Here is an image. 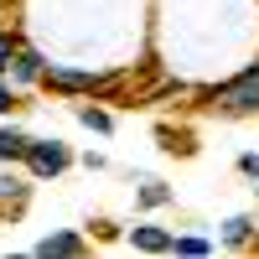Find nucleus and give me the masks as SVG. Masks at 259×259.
<instances>
[{"instance_id": "nucleus-1", "label": "nucleus", "mask_w": 259, "mask_h": 259, "mask_svg": "<svg viewBox=\"0 0 259 259\" xmlns=\"http://www.w3.org/2000/svg\"><path fill=\"white\" fill-rule=\"evenodd\" d=\"M202 104L218 109V114H259V62H249L239 78L218 83V89H207Z\"/></svg>"}, {"instance_id": "nucleus-2", "label": "nucleus", "mask_w": 259, "mask_h": 259, "mask_svg": "<svg viewBox=\"0 0 259 259\" xmlns=\"http://www.w3.org/2000/svg\"><path fill=\"white\" fill-rule=\"evenodd\" d=\"M68 166H73V150L62 140H31L26 145V171L31 177H62Z\"/></svg>"}, {"instance_id": "nucleus-3", "label": "nucleus", "mask_w": 259, "mask_h": 259, "mask_svg": "<svg viewBox=\"0 0 259 259\" xmlns=\"http://www.w3.org/2000/svg\"><path fill=\"white\" fill-rule=\"evenodd\" d=\"M41 89H52V94H99V78L83 73V68H57V62H47Z\"/></svg>"}, {"instance_id": "nucleus-4", "label": "nucleus", "mask_w": 259, "mask_h": 259, "mask_svg": "<svg viewBox=\"0 0 259 259\" xmlns=\"http://www.w3.org/2000/svg\"><path fill=\"white\" fill-rule=\"evenodd\" d=\"M130 249H140V254H171V249H177V233L161 228V223H135V228H130Z\"/></svg>"}, {"instance_id": "nucleus-5", "label": "nucleus", "mask_w": 259, "mask_h": 259, "mask_svg": "<svg viewBox=\"0 0 259 259\" xmlns=\"http://www.w3.org/2000/svg\"><path fill=\"white\" fill-rule=\"evenodd\" d=\"M83 249H89V244H83V233L62 228V233H47V239H41L31 254H36V259H78Z\"/></svg>"}, {"instance_id": "nucleus-6", "label": "nucleus", "mask_w": 259, "mask_h": 259, "mask_svg": "<svg viewBox=\"0 0 259 259\" xmlns=\"http://www.w3.org/2000/svg\"><path fill=\"white\" fill-rule=\"evenodd\" d=\"M26 197H31V187L21 177H0V218H16L26 207Z\"/></svg>"}, {"instance_id": "nucleus-7", "label": "nucleus", "mask_w": 259, "mask_h": 259, "mask_svg": "<svg viewBox=\"0 0 259 259\" xmlns=\"http://www.w3.org/2000/svg\"><path fill=\"white\" fill-rule=\"evenodd\" d=\"M41 73H47V62H41V52L21 47L16 62H11V83H41Z\"/></svg>"}, {"instance_id": "nucleus-8", "label": "nucleus", "mask_w": 259, "mask_h": 259, "mask_svg": "<svg viewBox=\"0 0 259 259\" xmlns=\"http://www.w3.org/2000/svg\"><path fill=\"white\" fill-rule=\"evenodd\" d=\"M223 244H228V249L254 244V218H244V212H239V218H228V223H223Z\"/></svg>"}, {"instance_id": "nucleus-9", "label": "nucleus", "mask_w": 259, "mask_h": 259, "mask_svg": "<svg viewBox=\"0 0 259 259\" xmlns=\"http://www.w3.org/2000/svg\"><path fill=\"white\" fill-rule=\"evenodd\" d=\"M26 135H21V130L16 124H6V130H0V161H26Z\"/></svg>"}, {"instance_id": "nucleus-10", "label": "nucleus", "mask_w": 259, "mask_h": 259, "mask_svg": "<svg viewBox=\"0 0 259 259\" xmlns=\"http://www.w3.org/2000/svg\"><path fill=\"white\" fill-rule=\"evenodd\" d=\"M78 119H83V124H89V130H94V135H109V130H114V119H109V114H104V109H99V104H78Z\"/></svg>"}, {"instance_id": "nucleus-11", "label": "nucleus", "mask_w": 259, "mask_h": 259, "mask_svg": "<svg viewBox=\"0 0 259 259\" xmlns=\"http://www.w3.org/2000/svg\"><path fill=\"white\" fill-rule=\"evenodd\" d=\"M16 52H21V36H16V31H0V78L11 73V62H16Z\"/></svg>"}, {"instance_id": "nucleus-12", "label": "nucleus", "mask_w": 259, "mask_h": 259, "mask_svg": "<svg viewBox=\"0 0 259 259\" xmlns=\"http://www.w3.org/2000/svg\"><path fill=\"white\" fill-rule=\"evenodd\" d=\"M140 202H145V207H166V202H171L166 182H145V187H140Z\"/></svg>"}, {"instance_id": "nucleus-13", "label": "nucleus", "mask_w": 259, "mask_h": 259, "mask_svg": "<svg viewBox=\"0 0 259 259\" xmlns=\"http://www.w3.org/2000/svg\"><path fill=\"white\" fill-rule=\"evenodd\" d=\"M171 254H212V239H197V233H182Z\"/></svg>"}, {"instance_id": "nucleus-14", "label": "nucleus", "mask_w": 259, "mask_h": 259, "mask_svg": "<svg viewBox=\"0 0 259 259\" xmlns=\"http://www.w3.org/2000/svg\"><path fill=\"white\" fill-rule=\"evenodd\" d=\"M16 104H21V99H16V83H6V78H0V114H11Z\"/></svg>"}, {"instance_id": "nucleus-15", "label": "nucleus", "mask_w": 259, "mask_h": 259, "mask_svg": "<svg viewBox=\"0 0 259 259\" xmlns=\"http://www.w3.org/2000/svg\"><path fill=\"white\" fill-rule=\"evenodd\" d=\"M239 171L244 177H259V156H239Z\"/></svg>"}, {"instance_id": "nucleus-16", "label": "nucleus", "mask_w": 259, "mask_h": 259, "mask_svg": "<svg viewBox=\"0 0 259 259\" xmlns=\"http://www.w3.org/2000/svg\"><path fill=\"white\" fill-rule=\"evenodd\" d=\"M254 192H259V187H254Z\"/></svg>"}]
</instances>
